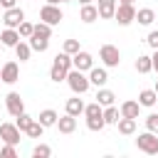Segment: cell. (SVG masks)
<instances>
[{
	"instance_id": "21",
	"label": "cell",
	"mask_w": 158,
	"mask_h": 158,
	"mask_svg": "<svg viewBox=\"0 0 158 158\" xmlns=\"http://www.w3.org/2000/svg\"><path fill=\"white\" fill-rule=\"evenodd\" d=\"M136 72H138V74H148V72H153V59H151L148 54H141V57L136 59Z\"/></svg>"
},
{
	"instance_id": "27",
	"label": "cell",
	"mask_w": 158,
	"mask_h": 158,
	"mask_svg": "<svg viewBox=\"0 0 158 158\" xmlns=\"http://www.w3.org/2000/svg\"><path fill=\"white\" fill-rule=\"evenodd\" d=\"M114 99H116V94H114L111 89H99V94H96V101H99L101 106H111Z\"/></svg>"
},
{
	"instance_id": "24",
	"label": "cell",
	"mask_w": 158,
	"mask_h": 158,
	"mask_svg": "<svg viewBox=\"0 0 158 158\" xmlns=\"http://www.w3.org/2000/svg\"><path fill=\"white\" fill-rule=\"evenodd\" d=\"M30 47H32L35 52H47V47H49V37L32 35V37H30Z\"/></svg>"
},
{
	"instance_id": "38",
	"label": "cell",
	"mask_w": 158,
	"mask_h": 158,
	"mask_svg": "<svg viewBox=\"0 0 158 158\" xmlns=\"http://www.w3.org/2000/svg\"><path fill=\"white\" fill-rule=\"evenodd\" d=\"M146 42H148V47H153V49H158V30H153V32H148V37H146Z\"/></svg>"
},
{
	"instance_id": "3",
	"label": "cell",
	"mask_w": 158,
	"mask_h": 158,
	"mask_svg": "<svg viewBox=\"0 0 158 158\" xmlns=\"http://www.w3.org/2000/svg\"><path fill=\"white\" fill-rule=\"evenodd\" d=\"M114 20L118 22V25H131L133 20H136V7H133V2H118L116 5V15H114Z\"/></svg>"
},
{
	"instance_id": "6",
	"label": "cell",
	"mask_w": 158,
	"mask_h": 158,
	"mask_svg": "<svg viewBox=\"0 0 158 158\" xmlns=\"http://www.w3.org/2000/svg\"><path fill=\"white\" fill-rule=\"evenodd\" d=\"M20 128H17V123H0V138H2V143H12V146H17L20 143Z\"/></svg>"
},
{
	"instance_id": "37",
	"label": "cell",
	"mask_w": 158,
	"mask_h": 158,
	"mask_svg": "<svg viewBox=\"0 0 158 158\" xmlns=\"http://www.w3.org/2000/svg\"><path fill=\"white\" fill-rule=\"evenodd\" d=\"M146 128L153 131V133H158V114H148L146 116Z\"/></svg>"
},
{
	"instance_id": "47",
	"label": "cell",
	"mask_w": 158,
	"mask_h": 158,
	"mask_svg": "<svg viewBox=\"0 0 158 158\" xmlns=\"http://www.w3.org/2000/svg\"><path fill=\"white\" fill-rule=\"evenodd\" d=\"M0 81H2V77H0Z\"/></svg>"
},
{
	"instance_id": "36",
	"label": "cell",
	"mask_w": 158,
	"mask_h": 158,
	"mask_svg": "<svg viewBox=\"0 0 158 158\" xmlns=\"http://www.w3.org/2000/svg\"><path fill=\"white\" fill-rule=\"evenodd\" d=\"M0 158H17V151H15V146H12V143H5V146L0 148Z\"/></svg>"
},
{
	"instance_id": "5",
	"label": "cell",
	"mask_w": 158,
	"mask_h": 158,
	"mask_svg": "<svg viewBox=\"0 0 158 158\" xmlns=\"http://www.w3.org/2000/svg\"><path fill=\"white\" fill-rule=\"evenodd\" d=\"M40 20L42 22H47V25H59L62 20H64V12L59 10V5H42V10H40Z\"/></svg>"
},
{
	"instance_id": "13",
	"label": "cell",
	"mask_w": 158,
	"mask_h": 158,
	"mask_svg": "<svg viewBox=\"0 0 158 158\" xmlns=\"http://www.w3.org/2000/svg\"><path fill=\"white\" fill-rule=\"evenodd\" d=\"M57 128H59V133H74V128H77V116L64 114L62 118H57Z\"/></svg>"
},
{
	"instance_id": "19",
	"label": "cell",
	"mask_w": 158,
	"mask_h": 158,
	"mask_svg": "<svg viewBox=\"0 0 158 158\" xmlns=\"http://www.w3.org/2000/svg\"><path fill=\"white\" fill-rule=\"evenodd\" d=\"M158 101V91L156 89H143L141 94H138V104L141 106H153Z\"/></svg>"
},
{
	"instance_id": "43",
	"label": "cell",
	"mask_w": 158,
	"mask_h": 158,
	"mask_svg": "<svg viewBox=\"0 0 158 158\" xmlns=\"http://www.w3.org/2000/svg\"><path fill=\"white\" fill-rule=\"evenodd\" d=\"M121 2H136V0H121Z\"/></svg>"
},
{
	"instance_id": "22",
	"label": "cell",
	"mask_w": 158,
	"mask_h": 158,
	"mask_svg": "<svg viewBox=\"0 0 158 158\" xmlns=\"http://www.w3.org/2000/svg\"><path fill=\"white\" fill-rule=\"evenodd\" d=\"M118 118H121V109H116L114 104H111V106H104V121H106V123L116 126Z\"/></svg>"
},
{
	"instance_id": "30",
	"label": "cell",
	"mask_w": 158,
	"mask_h": 158,
	"mask_svg": "<svg viewBox=\"0 0 158 158\" xmlns=\"http://www.w3.org/2000/svg\"><path fill=\"white\" fill-rule=\"evenodd\" d=\"M32 156H35V158H49V156H52V148H49L47 143H37V146L32 148Z\"/></svg>"
},
{
	"instance_id": "40",
	"label": "cell",
	"mask_w": 158,
	"mask_h": 158,
	"mask_svg": "<svg viewBox=\"0 0 158 158\" xmlns=\"http://www.w3.org/2000/svg\"><path fill=\"white\" fill-rule=\"evenodd\" d=\"M151 59H153V72H158V49H153Z\"/></svg>"
},
{
	"instance_id": "35",
	"label": "cell",
	"mask_w": 158,
	"mask_h": 158,
	"mask_svg": "<svg viewBox=\"0 0 158 158\" xmlns=\"http://www.w3.org/2000/svg\"><path fill=\"white\" fill-rule=\"evenodd\" d=\"M81 47H79V40H64V52L67 54H77Z\"/></svg>"
},
{
	"instance_id": "14",
	"label": "cell",
	"mask_w": 158,
	"mask_h": 158,
	"mask_svg": "<svg viewBox=\"0 0 158 158\" xmlns=\"http://www.w3.org/2000/svg\"><path fill=\"white\" fill-rule=\"evenodd\" d=\"M0 42H2L5 47H15V44L20 42V32H17L15 27H5V30L0 32Z\"/></svg>"
},
{
	"instance_id": "20",
	"label": "cell",
	"mask_w": 158,
	"mask_h": 158,
	"mask_svg": "<svg viewBox=\"0 0 158 158\" xmlns=\"http://www.w3.org/2000/svg\"><path fill=\"white\" fill-rule=\"evenodd\" d=\"M116 126H118V133H123V136H131V133L136 131V118H128V116H121Z\"/></svg>"
},
{
	"instance_id": "9",
	"label": "cell",
	"mask_w": 158,
	"mask_h": 158,
	"mask_svg": "<svg viewBox=\"0 0 158 158\" xmlns=\"http://www.w3.org/2000/svg\"><path fill=\"white\" fill-rule=\"evenodd\" d=\"M72 62H74V69H81V72H89L94 67V57L84 49H79L77 54H72Z\"/></svg>"
},
{
	"instance_id": "16",
	"label": "cell",
	"mask_w": 158,
	"mask_h": 158,
	"mask_svg": "<svg viewBox=\"0 0 158 158\" xmlns=\"http://www.w3.org/2000/svg\"><path fill=\"white\" fill-rule=\"evenodd\" d=\"M138 111H141V104H138V101H133V99H128V101H123V104H121V116L138 118Z\"/></svg>"
},
{
	"instance_id": "2",
	"label": "cell",
	"mask_w": 158,
	"mask_h": 158,
	"mask_svg": "<svg viewBox=\"0 0 158 158\" xmlns=\"http://www.w3.org/2000/svg\"><path fill=\"white\" fill-rule=\"evenodd\" d=\"M136 146H138V151H143L148 156H158V133H153V131L146 128L143 133H138Z\"/></svg>"
},
{
	"instance_id": "8",
	"label": "cell",
	"mask_w": 158,
	"mask_h": 158,
	"mask_svg": "<svg viewBox=\"0 0 158 158\" xmlns=\"http://www.w3.org/2000/svg\"><path fill=\"white\" fill-rule=\"evenodd\" d=\"M25 20V12L15 5V7H10V10H5V15H2V22H5V27H20V22Z\"/></svg>"
},
{
	"instance_id": "48",
	"label": "cell",
	"mask_w": 158,
	"mask_h": 158,
	"mask_svg": "<svg viewBox=\"0 0 158 158\" xmlns=\"http://www.w3.org/2000/svg\"><path fill=\"white\" fill-rule=\"evenodd\" d=\"M0 141H2V138H0Z\"/></svg>"
},
{
	"instance_id": "28",
	"label": "cell",
	"mask_w": 158,
	"mask_h": 158,
	"mask_svg": "<svg viewBox=\"0 0 158 158\" xmlns=\"http://www.w3.org/2000/svg\"><path fill=\"white\" fill-rule=\"evenodd\" d=\"M67 74H69V72L62 69V67H57V64H52V69H49V79L57 81V84H59V81H67Z\"/></svg>"
},
{
	"instance_id": "46",
	"label": "cell",
	"mask_w": 158,
	"mask_h": 158,
	"mask_svg": "<svg viewBox=\"0 0 158 158\" xmlns=\"http://www.w3.org/2000/svg\"><path fill=\"white\" fill-rule=\"evenodd\" d=\"M62 2H72V0H62Z\"/></svg>"
},
{
	"instance_id": "41",
	"label": "cell",
	"mask_w": 158,
	"mask_h": 158,
	"mask_svg": "<svg viewBox=\"0 0 158 158\" xmlns=\"http://www.w3.org/2000/svg\"><path fill=\"white\" fill-rule=\"evenodd\" d=\"M47 2H49V5H59L62 0H47Z\"/></svg>"
},
{
	"instance_id": "25",
	"label": "cell",
	"mask_w": 158,
	"mask_h": 158,
	"mask_svg": "<svg viewBox=\"0 0 158 158\" xmlns=\"http://www.w3.org/2000/svg\"><path fill=\"white\" fill-rule=\"evenodd\" d=\"M15 54H17V59H20V62H27V59H30V54H32L30 42H22V40H20V42L15 44Z\"/></svg>"
},
{
	"instance_id": "44",
	"label": "cell",
	"mask_w": 158,
	"mask_h": 158,
	"mask_svg": "<svg viewBox=\"0 0 158 158\" xmlns=\"http://www.w3.org/2000/svg\"><path fill=\"white\" fill-rule=\"evenodd\" d=\"M2 47H5V44H2V42H0V52H2Z\"/></svg>"
},
{
	"instance_id": "1",
	"label": "cell",
	"mask_w": 158,
	"mask_h": 158,
	"mask_svg": "<svg viewBox=\"0 0 158 158\" xmlns=\"http://www.w3.org/2000/svg\"><path fill=\"white\" fill-rule=\"evenodd\" d=\"M67 84H69V89L74 91V94H86L89 91V86H91V81H89V77L81 72V69H69V74H67Z\"/></svg>"
},
{
	"instance_id": "42",
	"label": "cell",
	"mask_w": 158,
	"mask_h": 158,
	"mask_svg": "<svg viewBox=\"0 0 158 158\" xmlns=\"http://www.w3.org/2000/svg\"><path fill=\"white\" fill-rule=\"evenodd\" d=\"M89 2H94V0H79V5H89Z\"/></svg>"
},
{
	"instance_id": "45",
	"label": "cell",
	"mask_w": 158,
	"mask_h": 158,
	"mask_svg": "<svg viewBox=\"0 0 158 158\" xmlns=\"http://www.w3.org/2000/svg\"><path fill=\"white\" fill-rule=\"evenodd\" d=\"M156 91H158V79H156Z\"/></svg>"
},
{
	"instance_id": "7",
	"label": "cell",
	"mask_w": 158,
	"mask_h": 158,
	"mask_svg": "<svg viewBox=\"0 0 158 158\" xmlns=\"http://www.w3.org/2000/svg\"><path fill=\"white\" fill-rule=\"evenodd\" d=\"M5 106H7V114H10V116H17V114L25 111V101H22V96H20L17 91H10V94L5 96Z\"/></svg>"
},
{
	"instance_id": "26",
	"label": "cell",
	"mask_w": 158,
	"mask_h": 158,
	"mask_svg": "<svg viewBox=\"0 0 158 158\" xmlns=\"http://www.w3.org/2000/svg\"><path fill=\"white\" fill-rule=\"evenodd\" d=\"M52 64H57V67H62V69H67V72L74 67V62H72V54H67L64 49H62V52L54 57V62H52Z\"/></svg>"
},
{
	"instance_id": "33",
	"label": "cell",
	"mask_w": 158,
	"mask_h": 158,
	"mask_svg": "<svg viewBox=\"0 0 158 158\" xmlns=\"http://www.w3.org/2000/svg\"><path fill=\"white\" fill-rule=\"evenodd\" d=\"M32 121H35V118H32V116H27L25 111L15 116V123H17V128H20V131H27V126H30Z\"/></svg>"
},
{
	"instance_id": "31",
	"label": "cell",
	"mask_w": 158,
	"mask_h": 158,
	"mask_svg": "<svg viewBox=\"0 0 158 158\" xmlns=\"http://www.w3.org/2000/svg\"><path fill=\"white\" fill-rule=\"evenodd\" d=\"M17 32H20V37L30 40V37H32V32H35V25H32V22H27V20H22V22H20V27H17Z\"/></svg>"
},
{
	"instance_id": "10",
	"label": "cell",
	"mask_w": 158,
	"mask_h": 158,
	"mask_svg": "<svg viewBox=\"0 0 158 158\" xmlns=\"http://www.w3.org/2000/svg\"><path fill=\"white\" fill-rule=\"evenodd\" d=\"M0 77H2L5 84H15V81L20 79V67H17V62H5L2 69H0Z\"/></svg>"
},
{
	"instance_id": "15",
	"label": "cell",
	"mask_w": 158,
	"mask_h": 158,
	"mask_svg": "<svg viewBox=\"0 0 158 158\" xmlns=\"http://www.w3.org/2000/svg\"><path fill=\"white\" fill-rule=\"evenodd\" d=\"M89 81H91L94 86H104V84L109 81L106 69H101V67H91V69H89Z\"/></svg>"
},
{
	"instance_id": "23",
	"label": "cell",
	"mask_w": 158,
	"mask_h": 158,
	"mask_svg": "<svg viewBox=\"0 0 158 158\" xmlns=\"http://www.w3.org/2000/svg\"><path fill=\"white\" fill-rule=\"evenodd\" d=\"M136 20H138V25H153V20H156V12H153L151 7L136 10Z\"/></svg>"
},
{
	"instance_id": "34",
	"label": "cell",
	"mask_w": 158,
	"mask_h": 158,
	"mask_svg": "<svg viewBox=\"0 0 158 158\" xmlns=\"http://www.w3.org/2000/svg\"><path fill=\"white\" fill-rule=\"evenodd\" d=\"M104 126H106L104 116H94V118H86V128H89V131H101Z\"/></svg>"
},
{
	"instance_id": "32",
	"label": "cell",
	"mask_w": 158,
	"mask_h": 158,
	"mask_svg": "<svg viewBox=\"0 0 158 158\" xmlns=\"http://www.w3.org/2000/svg\"><path fill=\"white\" fill-rule=\"evenodd\" d=\"M32 35H40V37H52V25H47V22H42V20H40V22L35 25V32H32Z\"/></svg>"
},
{
	"instance_id": "18",
	"label": "cell",
	"mask_w": 158,
	"mask_h": 158,
	"mask_svg": "<svg viewBox=\"0 0 158 158\" xmlns=\"http://www.w3.org/2000/svg\"><path fill=\"white\" fill-rule=\"evenodd\" d=\"M84 109H86V104H84L79 96H72V99H67V114H72V116H79V114H84Z\"/></svg>"
},
{
	"instance_id": "4",
	"label": "cell",
	"mask_w": 158,
	"mask_h": 158,
	"mask_svg": "<svg viewBox=\"0 0 158 158\" xmlns=\"http://www.w3.org/2000/svg\"><path fill=\"white\" fill-rule=\"evenodd\" d=\"M99 59L104 62V67H118V64H121V52H118V47H114V44H101Z\"/></svg>"
},
{
	"instance_id": "39",
	"label": "cell",
	"mask_w": 158,
	"mask_h": 158,
	"mask_svg": "<svg viewBox=\"0 0 158 158\" xmlns=\"http://www.w3.org/2000/svg\"><path fill=\"white\" fill-rule=\"evenodd\" d=\"M17 5V0H0V7L2 10H10V7H15Z\"/></svg>"
},
{
	"instance_id": "12",
	"label": "cell",
	"mask_w": 158,
	"mask_h": 158,
	"mask_svg": "<svg viewBox=\"0 0 158 158\" xmlns=\"http://www.w3.org/2000/svg\"><path fill=\"white\" fill-rule=\"evenodd\" d=\"M96 7L101 20H111L116 15V0H96Z\"/></svg>"
},
{
	"instance_id": "11",
	"label": "cell",
	"mask_w": 158,
	"mask_h": 158,
	"mask_svg": "<svg viewBox=\"0 0 158 158\" xmlns=\"http://www.w3.org/2000/svg\"><path fill=\"white\" fill-rule=\"evenodd\" d=\"M79 20H81V22H86V25L96 22V20H99V7H96L94 2L81 5V10H79Z\"/></svg>"
},
{
	"instance_id": "17",
	"label": "cell",
	"mask_w": 158,
	"mask_h": 158,
	"mask_svg": "<svg viewBox=\"0 0 158 158\" xmlns=\"http://www.w3.org/2000/svg\"><path fill=\"white\" fill-rule=\"evenodd\" d=\"M57 118H59V114L54 111V109H44V111H40V116H37V121L47 128V126H57Z\"/></svg>"
},
{
	"instance_id": "29",
	"label": "cell",
	"mask_w": 158,
	"mask_h": 158,
	"mask_svg": "<svg viewBox=\"0 0 158 158\" xmlns=\"http://www.w3.org/2000/svg\"><path fill=\"white\" fill-rule=\"evenodd\" d=\"M42 131H44V126H42V123H40L37 118H35V121H32V123L27 126V131H25V133H27L30 138H40V136H42Z\"/></svg>"
}]
</instances>
